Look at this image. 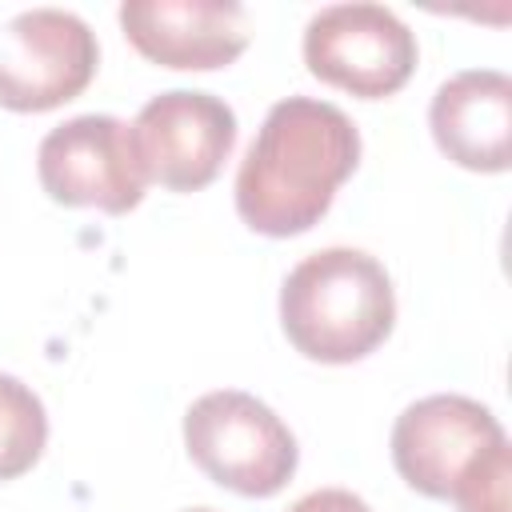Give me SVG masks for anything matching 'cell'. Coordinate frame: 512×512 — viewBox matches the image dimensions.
<instances>
[{
    "mask_svg": "<svg viewBox=\"0 0 512 512\" xmlns=\"http://www.w3.org/2000/svg\"><path fill=\"white\" fill-rule=\"evenodd\" d=\"M100 68L96 32L68 8H28L0 28V108L52 112Z\"/></svg>",
    "mask_w": 512,
    "mask_h": 512,
    "instance_id": "52a82bcc",
    "label": "cell"
},
{
    "mask_svg": "<svg viewBox=\"0 0 512 512\" xmlns=\"http://www.w3.org/2000/svg\"><path fill=\"white\" fill-rule=\"evenodd\" d=\"M360 164V132L328 100H276L236 172L240 220L272 240L300 236L324 220L336 188Z\"/></svg>",
    "mask_w": 512,
    "mask_h": 512,
    "instance_id": "6da1fadb",
    "label": "cell"
},
{
    "mask_svg": "<svg viewBox=\"0 0 512 512\" xmlns=\"http://www.w3.org/2000/svg\"><path fill=\"white\" fill-rule=\"evenodd\" d=\"M416 60V32L384 4H328L304 28L308 72L360 100L400 92Z\"/></svg>",
    "mask_w": 512,
    "mask_h": 512,
    "instance_id": "277c9868",
    "label": "cell"
},
{
    "mask_svg": "<svg viewBox=\"0 0 512 512\" xmlns=\"http://www.w3.org/2000/svg\"><path fill=\"white\" fill-rule=\"evenodd\" d=\"M184 448L220 488L264 500L276 496L300 464L292 428L252 392L216 388L184 412Z\"/></svg>",
    "mask_w": 512,
    "mask_h": 512,
    "instance_id": "3957f363",
    "label": "cell"
},
{
    "mask_svg": "<svg viewBox=\"0 0 512 512\" xmlns=\"http://www.w3.org/2000/svg\"><path fill=\"white\" fill-rule=\"evenodd\" d=\"M396 324V288L384 264L360 248H320L304 256L280 288V328L316 364L372 356Z\"/></svg>",
    "mask_w": 512,
    "mask_h": 512,
    "instance_id": "7a4b0ae2",
    "label": "cell"
},
{
    "mask_svg": "<svg viewBox=\"0 0 512 512\" xmlns=\"http://www.w3.org/2000/svg\"><path fill=\"white\" fill-rule=\"evenodd\" d=\"M116 20L144 60L176 72L228 68L248 48V12L232 0H124Z\"/></svg>",
    "mask_w": 512,
    "mask_h": 512,
    "instance_id": "9c48e42d",
    "label": "cell"
},
{
    "mask_svg": "<svg viewBox=\"0 0 512 512\" xmlns=\"http://www.w3.org/2000/svg\"><path fill=\"white\" fill-rule=\"evenodd\" d=\"M184 512H216V508H184Z\"/></svg>",
    "mask_w": 512,
    "mask_h": 512,
    "instance_id": "5bb4252c",
    "label": "cell"
},
{
    "mask_svg": "<svg viewBox=\"0 0 512 512\" xmlns=\"http://www.w3.org/2000/svg\"><path fill=\"white\" fill-rule=\"evenodd\" d=\"M428 128L452 164L504 172L512 164V80L496 68L448 76L428 104Z\"/></svg>",
    "mask_w": 512,
    "mask_h": 512,
    "instance_id": "30bf717a",
    "label": "cell"
},
{
    "mask_svg": "<svg viewBox=\"0 0 512 512\" xmlns=\"http://www.w3.org/2000/svg\"><path fill=\"white\" fill-rule=\"evenodd\" d=\"M288 512H372V508L348 488H316V492L300 496Z\"/></svg>",
    "mask_w": 512,
    "mask_h": 512,
    "instance_id": "4fadbf2b",
    "label": "cell"
},
{
    "mask_svg": "<svg viewBox=\"0 0 512 512\" xmlns=\"http://www.w3.org/2000/svg\"><path fill=\"white\" fill-rule=\"evenodd\" d=\"M504 444L508 436L492 408L460 392L424 396L392 424V464L400 480L428 500H452L456 488Z\"/></svg>",
    "mask_w": 512,
    "mask_h": 512,
    "instance_id": "8992f818",
    "label": "cell"
},
{
    "mask_svg": "<svg viewBox=\"0 0 512 512\" xmlns=\"http://www.w3.org/2000/svg\"><path fill=\"white\" fill-rule=\"evenodd\" d=\"M132 144L148 180L168 192H200L236 148V112L212 92L172 88L136 112Z\"/></svg>",
    "mask_w": 512,
    "mask_h": 512,
    "instance_id": "ba28073f",
    "label": "cell"
},
{
    "mask_svg": "<svg viewBox=\"0 0 512 512\" xmlns=\"http://www.w3.org/2000/svg\"><path fill=\"white\" fill-rule=\"evenodd\" d=\"M40 188L64 208H100L124 216L144 200L148 176L132 144V124L88 112L56 124L36 148Z\"/></svg>",
    "mask_w": 512,
    "mask_h": 512,
    "instance_id": "5b68a950",
    "label": "cell"
},
{
    "mask_svg": "<svg viewBox=\"0 0 512 512\" xmlns=\"http://www.w3.org/2000/svg\"><path fill=\"white\" fill-rule=\"evenodd\" d=\"M508 484H512V452L504 444L456 488L452 504H456V512H512Z\"/></svg>",
    "mask_w": 512,
    "mask_h": 512,
    "instance_id": "7c38bea8",
    "label": "cell"
},
{
    "mask_svg": "<svg viewBox=\"0 0 512 512\" xmlns=\"http://www.w3.org/2000/svg\"><path fill=\"white\" fill-rule=\"evenodd\" d=\"M48 444V416L40 396L16 376L0 372V484L24 476Z\"/></svg>",
    "mask_w": 512,
    "mask_h": 512,
    "instance_id": "8fae6325",
    "label": "cell"
}]
</instances>
